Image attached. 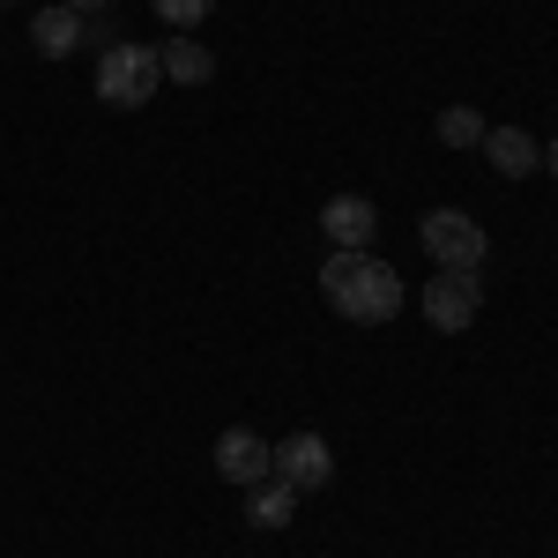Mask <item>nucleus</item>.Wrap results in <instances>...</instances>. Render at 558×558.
Here are the masks:
<instances>
[{
  "mask_svg": "<svg viewBox=\"0 0 558 558\" xmlns=\"http://www.w3.org/2000/svg\"><path fill=\"white\" fill-rule=\"evenodd\" d=\"M31 38H38L45 60H68V52L83 45V15H75V8H38V15H31Z\"/></svg>",
  "mask_w": 558,
  "mask_h": 558,
  "instance_id": "9",
  "label": "nucleus"
},
{
  "mask_svg": "<svg viewBox=\"0 0 558 558\" xmlns=\"http://www.w3.org/2000/svg\"><path fill=\"white\" fill-rule=\"evenodd\" d=\"M476 313H484V283H476V268H439L425 283V320L439 336H462Z\"/></svg>",
  "mask_w": 558,
  "mask_h": 558,
  "instance_id": "4",
  "label": "nucleus"
},
{
  "mask_svg": "<svg viewBox=\"0 0 558 558\" xmlns=\"http://www.w3.org/2000/svg\"><path fill=\"white\" fill-rule=\"evenodd\" d=\"M544 172H551V179H558V134H551V149H544Z\"/></svg>",
  "mask_w": 558,
  "mask_h": 558,
  "instance_id": "15",
  "label": "nucleus"
},
{
  "mask_svg": "<svg viewBox=\"0 0 558 558\" xmlns=\"http://www.w3.org/2000/svg\"><path fill=\"white\" fill-rule=\"evenodd\" d=\"M216 476H223V484H239V492H254V484L276 476V447H268L260 432L231 425L223 439H216Z\"/></svg>",
  "mask_w": 558,
  "mask_h": 558,
  "instance_id": "5",
  "label": "nucleus"
},
{
  "mask_svg": "<svg viewBox=\"0 0 558 558\" xmlns=\"http://www.w3.org/2000/svg\"><path fill=\"white\" fill-rule=\"evenodd\" d=\"M276 476H283L291 492H320V484L336 476V454H328V439H320V432H291V439L276 447Z\"/></svg>",
  "mask_w": 558,
  "mask_h": 558,
  "instance_id": "6",
  "label": "nucleus"
},
{
  "mask_svg": "<svg viewBox=\"0 0 558 558\" xmlns=\"http://www.w3.org/2000/svg\"><path fill=\"white\" fill-rule=\"evenodd\" d=\"M320 299L357 328H380V320L402 313V276L380 254H328L320 260Z\"/></svg>",
  "mask_w": 558,
  "mask_h": 558,
  "instance_id": "1",
  "label": "nucleus"
},
{
  "mask_svg": "<svg viewBox=\"0 0 558 558\" xmlns=\"http://www.w3.org/2000/svg\"><path fill=\"white\" fill-rule=\"evenodd\" d=\"M320 231L336 239V254H373V231H380V209L365 194H336L320 209Z\"/></svg>",
  "mask_w": 558,
  "mask_h": 558,
  "instance_id": "7",
  "label": "nucleus"
},
{
  "mask_svg": "<svg viewBox=\"0 0 558 558\" xmlns=\"http://www.w3.org/2000/svg\"><path fill=\"white\" fill-rule=\"evenodd\" d=\"M484 157L499 179H529L536 172V134L529 128H484Z\"/></svg>",
  "mask_w": 558,
  "mask_h": 558,
  "instance_id": "8",
  "label": "nucleus"
},
{
  "mask_svg": "<svg viewBox=\"0 0 558 558\" xmlns=\"http://www.w3.org/2000/svg\"><path fill=\"white\" fill-rule=\"evenodd\" d=\"M60 8H75V15H97V8H105V0H60Z\"/></svg>",
  "mask_w": 558,
  "mask_h": 558,
  "instance_id": "14",
  "label": "nucleus"
},
{
  "mask_svg": "<svg viewBox=\"0 0 558 558\" xmlns=\"http://www.w3.org/2000/svg\"><path fill=\"white\" fill-rule=\"evenodd\" d=\"M157 83H165L157 45H134V38L105 45V60H97V97H105V105L134 112V105H149V97H157Z\"/></svg>",
  "mask_w": 558,
  "mask_h": 558,
  "instance_id": "2",
  "label": "nucleus"
},
{
  "mask_svg": "<svg viewBox=\"0 0 558 558\" xmlns=\"http://www.w3.org/2000/svg\"><path fill=\"white\" fill-rule=\"evenodd\" d=\"M439 142H447V149H476V142H484V112H476V105H447V112H439Z\"/></svg>",
  "mask_w": 558,
  "mask_h": 558,
  "instance_id": "12",
  "label": "nucleus"
},
{
  "mask_svg": "<svg viewBox=\"0 0 558 558\" xmlns=\"http://www.w3.org/2000/svg\"><path fill=\"white\" fill-rule=\"evenodd\" d=\"M417 239H425V254L439 260V268H484V254H492L484 223L462 216V209H432L425 223H417Z\"/></svg>",
  "mask_w": 558,
  "mask_h": 558,
  "instance_id": "3",
  "label": "nucleus"
},
{
  "mask_svg": "<svg viewBox=\"0 0 558 558\" xmlns=\"http://www.w3.org/2000/svg\"><path fill=\"white\" fill-rule=\"evenodd\" d=\"M149 8H157V15H165V23H172V31H194V23H202V15H209L216 0H149Z\"/></svg>",
  "mask_w": 558,
  "mask_h": 558,
  "instance_id": "13",
  "label": "nucleus"
},
{
  "mask_svg": "<svg viewBox=\"0 0 558 558\" xmlns=\"http://www.w3.org/2000/svg\"><path fill=\"white\" fill-rule=\"evenodd\" d=\"M157 60H165V83H209V75H216V52H209V45H194L186 31H179Z\"/></svg>",
  "mask_w": 558,
  "mask_h": 558,
  "instance_id": "10",
  "label": "nucleus"
},
{
  "mask_svg": "<svg viewBox=\"0 0 558 558\" xmlns=\"http://www.w3.org/2000/svg\"><path fill=\"white\" fill-rule=\"evenodd\" d=\"M291 514H299V492H291L283 476H268V484H254V499H246V521H254V529H283Z\"/></svg>",
  "mask_w": 558,
  "mask_h": 558,
  "instance_id": "11",
  "label": "nucleus"
}]
</instances>
